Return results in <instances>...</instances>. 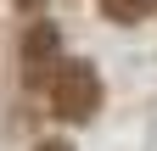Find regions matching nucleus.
<instances>
[{"mask_svg": "<svg viewBox=\"0 0 157 151\" xmlns=\"http://www.w3.org/2000/svg\"><path fill=\"white\" fill-rule=\"evenodd\" d=\"M45 101L56 118H67V123H84L101 112V79H95V67L90 62H56L45 73Z\"/></svg>", "mask_w": 157, "mask_h": 151, "instance_id": "obj_1", "label": "nucleus"}, {"mask_svg": "<svg viewBox=\"0 0 157 151\" xmlns=\"http://www.w3.org/2000/svg\"><path fill=\"white\" fill-rule=\"evenodd\" d=\"M56 50H62L56 23H34V28H28V39H23V67L34 73V79H45V73L56 67Z\"/></svg>", "mask_w": 157, "mask_h": 151, "instance_id": "obj_2", "label": "nucleus"}, {"mask_svg": "<svg viewBox=\"0 0 157 151\" xmlns=\"http://www.w3.org/2000/svg\"><path fill=\"white\" fill-rule=\"evenodd\" d=\"M101 11L112 17V23H146V17L157 11V0H101Z\"/></svg>", "mask_w": 157, "mask_h": 151, "instance_id": "obj_3", "label": "nucleus"}, {"mask_svg": "<svg viewBox=\"0 0 157 151\" xmlns=\"http://www.w3.org/2000/svg\"><path fill=\"white\" fill-rule=\"evenodd\" d=\"M39 151H73V145H62V140H45V145H39Z\"/></svg>", "mask_w": 157, "mask_h": 151, "instance_id": "obj_4", "label": "nucleus"}, {"mask_svg": "<svg viewBox=\"0 0 157 151\" xmlns=\"http://www.w3.org/2000/svg\"><path fill=\"white\" fill-rule=\"evenodd\" d=\"M23 6H39V0H23Z\"/></svg>", "mask_w": 157, "mask_h": 151, "instance_id": "obj_5", "label": "nucleus"}]
</instances>
